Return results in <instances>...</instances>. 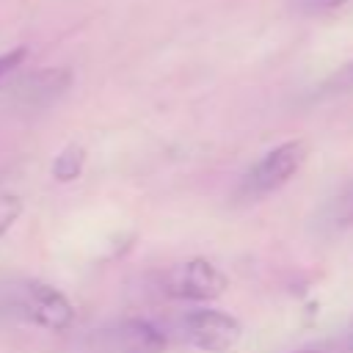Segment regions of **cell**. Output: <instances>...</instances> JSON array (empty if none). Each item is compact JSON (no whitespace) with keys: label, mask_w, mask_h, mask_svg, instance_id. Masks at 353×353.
Here are the masks:
<instances>
[{"label":"cell","mask_w":353,"mask_h":353,"mask_svg":"<svg viewBox=\"0 0 353 353\" xmlns=\"http://www.w3.org/2000/svg\"><path fill=\"white\" fill-rule=\"evenodd\" d=\"M317 229H323L325 234H336V232H347L353 229V182L342 185L317 212Z\"/></svg>","instance_id":"cell-7"},{"label":"cell","mask_w":353,"mask_h":353,"mask_svg":"<svg viewBox=\"0 0 353 353\" xmlns=\"http://www.w3.org/2000/svg\"><path fill=\"white\" fill-rule=\"evenodd\" d=\"M88 347L91 353H163L165 336L152 323L127 317L94 328L88 334Z\"/></svg>","instance_id":"cell-3"},{"label":"cell","mask_w":353,"mask_h":353,"mask_svg":"<svg viewBox=\"0 0 353 353\" xmlns=\"http://www.w3.org/2000/svg\"><path fill=\"white\" fill-rule=\"evenodd\" d=\"M347 0H301V8L306 14H323V11H334L339 6H345Z\"/></svg>","instance_id":"cell-12"},{"label":"cell","mask_w":353,"mask_h":353,"mask_svg":"<svg viewBox=\"0 0 353 353\" xmlns=\"http://www.w3.org/2000/svg\"><path fill=\"white\" fill-rule=\"evenodd\" d=\"M323 94H345V91H353V61L342 63L320 88Z\"/></svg>","instance_id":"cell-10"},{"label":"cell","mask_w":353,"mask_h":353,"mask_svg":"<svg viewBox=\"0 0 353 353\" xmlns=\"http://www.w3.org/2000/svg\"><path fill=\"white\" fill-rule=\"evenodd\" d=\"M303 160H306L303 141H284V143L273 146L240 176L232 199L237 204H248V201L270 196L273 190H279L281 185H287L295 176V171L303 165Z\"/></svg>","instance_id":"cell-2"},{"label":"cell","mask_w":353,"mask_h":353,"mask_svg":"<svg viewBox=\"0 0 353 353\" xmlns=\"http://www.w3.org/2000/svg\"><path fill=\"white\" fill-rule=\"evenodd\" d=\"M3 309L47 331H66L74 323V306L69 303V298L36 279L8 284L3 292Z\"/></svg>","instance_id":"cell-1"},{"label":"cell","mask_w":353,"mask_h":353,"mask_svg":"<svg viewBox=\"0 0 353 353\" xmlns=\"http://www.w3.org/2000/svg\"><path fill=\"white\" fill-rule=\"evenodd\" d=\"M182 336L207 353H226L232 350L240 336H243V325L218 309H193L185 314L182 320Z\"/></svg>","instance_id":"cell-5"},{"label":"cell","mask_w":353,"mask_h":353,"mask_svg":"<svg viewBox=\"0 0 353 353\" xmlns=\"http://www.w3.org/2000/svg\"><path fill=\"white\" fill-rule=\"evenodd\" d=\"M69 83H72L69 69H41V72L19 77L8 94L22 108H47L66 94Z\"/></svg>","instance_id":"cell-6"},{"label":"cell","mask_w":353,"mask_h":353,"mask_svg":"<svg viewBox=\"0 0 353 353\" xmlns=\"http://www.w3.org/2000/svg\"><path fill=\"white\" fill-rule=\"evenodd\" d=\"M22 215V199L14 193H0V237L19 221Z\"/></svg>","instance_id":"cell-9"},{"label":"cell","mask_w":353,"mask_h":353,"mask_svg":"<svg viewBox=\"0 0 353 353\" xmlns=\"http://www.w3.org/2000/svg\"><path fill=\"white\" fill-rule=\"evenodd\" d=\"M83 165H85V149L77 146V143H69L52 160V176L58 182H72V179H77L83 174Z\"/></svg>","instance_id":"cell-8"},{"label":"cell","mask_w":353,"mask_h":353,"mask_svg":"<svg viewBox=\"0 0 353 353\" xmlns=\"http://www.w3.org/2000/svg\"><path fill=\"white\" fill-rule=\"evenodd\" d=\"M303 353H306V350H303Z\"/></svg>","instance_id":"cell-13"},{"label":"cell","mask_w":353,"mask_h":353,"mask_svg":"<svg viewBox=\"0 0 353 353\" xmlns=\"http://www.w3.org/2000/svg\"><path fill=\"white\" fill-rule=\"evenodd\" d=\"M226 290V276L210 259H188L165 270L163 292L182 301H212Z\"/></svg>","instance_id":"cell-4"},{"label":"cell","mask_w":353,"mask_h":353,"mask_svg":"<svg viewBox=\"0 0 353 353\" xmlns=\"http://www.w3.org/2000/svg\"><path fill=\"white\" fill-rule=\"evenodd\" d=\"M28 55V47H14L8 52H0V77H6L8 72H14Z\"/></svg>","instance_id":"cell-11"}]
</instances>
